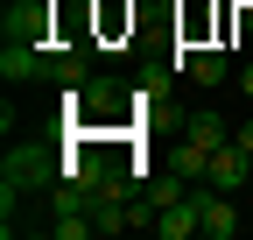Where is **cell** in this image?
Listing matches in <instances>:
<instances>
[{
  "label": "cell",
  "mask_w": 253,
  "mask_h": 240,
  "mask_svg": "<svg viewBox=\"0 0 253 240\" xmlns=\"http://www.w3.org/2000/svg\"><path fill=\"white\" fill-rule=\"evenodd\" d=\"M63 184V156L49 141H7V163H0V219L21 212V198L56 191Z\"/></svg>",
  "instance_id": "6da1fadb"
},
{
  "label": "cell",
  "mask_w": 253,
  "mask_h": 240,
  "mask_svg": "<svg viewBox=\"0 0 253 240\" xmlns=\"http://www.w3.org/2000/svg\"><path fill=\"white\" fill-rule=\"evenodd\" d=\"M49 14H56V0H21V7L0 14V36H7V43H36V50H49Z\"/></svg>",
  "instance_id": "7a4b0ae2"
},
{
  "label": "cell",
  "mask_w": 253,
  "mask_h": 240,
  "mask_svg": "<svg viewBox=\"0 0 253 240\" xmlns=\"http://www.w3.org/2000/svg\"><path fill=\"white\" fill-rule=\"evenodd\" d=\"M246 177H253V156H246L239 141H218V148H211V170H204V184H211V191H239Z\"/></svg>",
  "instance_id": "3957f363"
},
{
  "label": "cell",
  "mask_w": 253,
  "mask_h": 240,
  "mask_svg": "<svg viewBox=\"0 0 253 240\" xmlns=\"http://www.w3.org/2000/svg\"><path fill=\"white\" fill-rule=\"evenodd\" d=\"M225 57L218 50H204V43H190V50H176V78H190V85H225Z\"/></svg>",
  "instance_id": "277c9868"
},
{
  "label": "cell",
  "mask_w": 253,
  "mask_h": 240,
  "mask_svg": "<svg viewBox=\"0 0 253 240\" xmlns=\"http://www.w3.org/2000/svg\"><path fill=\"white\" fill-rule=\"evenodd\" d=\"M197 198H204V240H232V233H239V205H232V191L197 184Z\"/></svg>",
  "instance_id": "5b68a950"
},
{
  "label": "cell",
  "mask_w": 253,
  "mask_h": 240,
  "mask_svg": "<svg viewBox=\"0 0 253 240\" xmlns=\"http://www.w3.org/2000/svg\"><path fill=\"white\" fill-rule=\"evenodd\" d=\"M42 78H49V85H84V78H91V64H84V50L49 43V50H42Z\"/></svg>",
  "instance_id": "8992f818"
},
{
  "label": "cell",
  "mask_w": 253,
  "mask_h": 240,
  "mask_svg": "<svg viewBox=\"0 0 253 240\" xmlns=\"http://www.w3.org/2000/svg\"><path fill=\"white\" fill-rule=\"evenodd\" d=\"M0 78H7V85L42 78V50H36V43H7V50H0Z\"/></svg>",
  "instance_id": "52a82bcc"
},
{
  "label": "cell",
  "mask_w": 253,
  "mask_h": 240,
  "mask_svg": "<svg viewBox=\"0 0 253 240\" xmlns=\"http://www.w3.org/2000/svg\"><path fill=\"white\" fill-rule=\"evenodd\" d=\"M169 170L183 177V184H204V170H211V148H204V141H190V134H176V148H169Z\"/></svg>",
  "instance_id": "ba28073f"
},
{
  "label": "cell",
  "mask_w": 253,
  "mask_h": 240,
  "mask_svg": "<svg viewBox=\"0 0 253 240\" xmlns=\"http://www.w3.org/2000/svg\"><path fill=\"white\" fill-rule=\"evenodd\" d=\"M183 134H190V141H204V148H218V141H232V127H225V120H218V113H190V120H183Z\"/></svg>",
  "instance_id": "9c48e42d"
},
{
  "label": "cell",
  "mask_w": 253,
  "mask_h": 240,
  "mask_svg": "<svg viewBox=\"0 0 253 240\" xmlns=\"http://www.w3.org/2000/svg\"><path fill=\"white\" fill-rule=\"evenodd\" d=\"M232 141L246 148V156H253V120H239V127H232Z\"/></svg>",
  "instance_id": "30bf717a"
},
{
  "label": "cell",
  "mask_w": 253,
  "mask_h": 240,
  "mask_svg": "<svg viewBox=\"0 0 253 240\" xmlns=\"http://www.w3.org/2000/svg\"><path fill=\"white\" fill-rule=\"evenodd\" d=\"M239 92H246V99H253V64H239Z\"/></svg>",
  "instance_id": "8fae6325"
}]
</instances>
